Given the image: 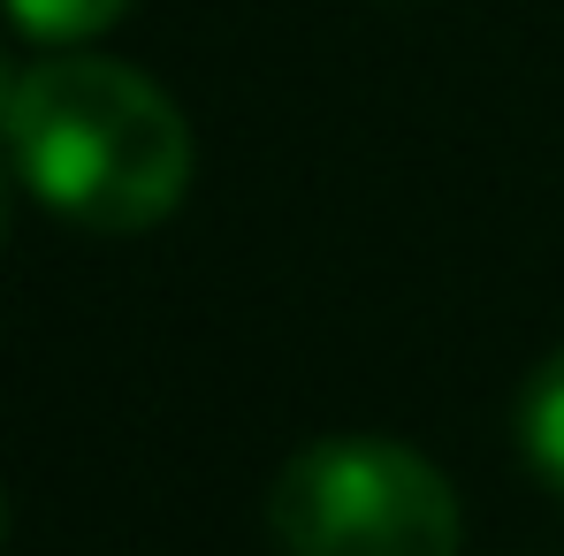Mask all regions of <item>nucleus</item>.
Returning a JSON list of instances; mask_svg holds the SVG:
<instances>
[{
  "instance_id": "3",
  "label": "nucleus",
  "mask_w": 564,
  "mask_h": 556,
  "mask_svg": "<svg viewBox=\"0 0 564 556\" xmlns=\"http://www.w3.org/2000/svg\"><path fill=\"white\" fill-rule=\"evenodd\" d=\"M519 450L542 488L564 495V351H550L519 389Z\"/></svg>"
},
{
  "instance_id": "7",
  "label": "nucleus",
  "mask_w": 564,
  "mask_h": 556,
  "mask_svg": "<svg viewBox=\"0 0 564 556\" xmlns=\"http://www.w3.org/2000/svg\"><path fill=\"white\" fill-rule=\"evenodd\" d=\"M0 534H8V488H0Z\"/></svg>"
},
{
  "instance_id": "2",
  "label": "nucleus",
  "mask_w": 564,
  "mask_h": 556,
  "mask_svg": "<svg viewBox=\"0 0 564 556\" xmlns=\"http://www.w3.org/2000/svg\"><path fill=\"white\" fill-rule=\"evenodd\" d=\"M268 534L282 556H458V488L389 435L305 443L268 488Z\"/></svg>"
},
{
  "instance_id": "1",
  "label": "nucleus",
  "mask_w": 564,
  "mask_h": 556,
  "mask_svg": "<svg viewBox=\"0 0 564 556\" xmlns=\"http://www.w3.org/2000/svg\"><path fill=\"white\" fill-rule=\"evenodd\" d=\"M8 153L23 184L77 229H153L191 190V122L145 69L107 54H54L23 69Z\"/></svg>"
},
{
  "instance_id": "6",
  "label": "nucleus",
  "mask_w": 564,
  "mask_h": 556,
  "mask_svg": "<svg viewBox=\"0 0 564 556\" xmlns=\"http://www.w3.org/2000/svg\"><path fill=\"white\" fill-rule=\"evenodd\" d=\"M0 237H8V176H0Z\"/></svg>"
},
{
  "instance_id": "4",
  "label": "nucleus",
  "mask_w": 564,
  "mask_h": 556,
  "mask_svg": "<svg viewBox=\"0 0 564 556\" xmlns=\"http://www.w3.org/2000/svg\"><path fill=\"white\" fill-rule=\"evenodd\" d=\"M122 8H130V0H8V15H15L31 39H46V46H85V39H99Z\"/></svg>"
},
{
  "instance_id": "5",
  "label": "nucleus",
  "mask_w": 564,
  "mask_h": 556,
  "mask_svg": "<svg viewBox=\"0 0 564 556\" xmlns=\"http://www.w3.org/2000/svg\"><path fill=\"white\" fill-rule=\"evenodd\" d=\"M15 85H23V77L0 62V138H8V115H15Z\"/></svg>"
}]
</instances>
